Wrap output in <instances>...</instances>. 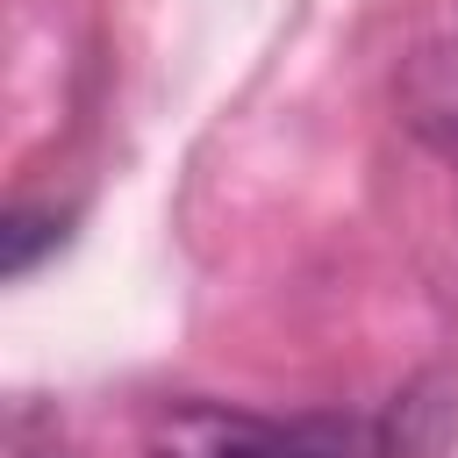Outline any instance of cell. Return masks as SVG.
Here are the masks:
<instances>
[{"label": "cell", "instance_id": "277c9868", "mask_svg": "<svg viewBox=\"0 0 458 458\" xmlns=\"http://www.w3.org/2000/svg\"><path fill=\"white\" fill-rule=\"evenodd\" d=\"M64 229H72V215H57V208H7V222H0V272L29 279L64 243Z\"/></svg>", "mask_w": 458, "mask_h": 458}, {"label": "cell", "instance_id": "3957f363", "mask_svg": "<svg viewBox=\"0 0 458 458\" xmlns=\"http://www.w3.org/2000/svg\"><path fill=\"white\" fill-rule=\"evenodd\" d=\"M451 444H458V386L444 372H422L386 401L372 458H451Z\"/></svg>", "mask_w": 458, "mask_h": 458}, {"label": "cell", "instance_id": "7a4b0ae2", "mask_svg": "<svg viewBox=\"0 0 458 458\" xmlns=\"http://www.w3.org/2000/svg\"><path fill=\"white\" fill-rule=\"evenodd\" d=\"M401 114L444 165H458V21L408 50V64H401Z\"/></svg>", "mask_w": 458, "mask_h": 458}, {"label": "cell", "instance_id": "6da1fadb", "mask_svg": "<svg viewBox=\"0 0 458 458\" xmlns=\"http://www.w3.org/2000/svg\"><path fill=\"white\" fill-rule=\"evenodd\" d=\"M150 458H351L336 422H265L222 401H172L150 415Z\"/></svg>", "mask_w": 458, "mask_h": 458}]
</instances>
